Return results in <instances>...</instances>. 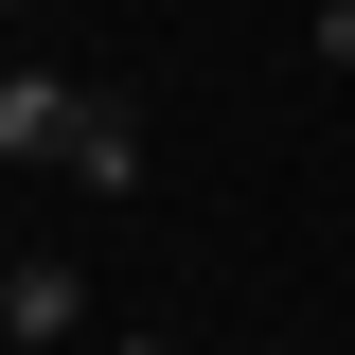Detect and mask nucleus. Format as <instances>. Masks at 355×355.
<instances>
[{"mask_svg": "<svg viewBox=\"0 0 355 355\" xmlns=\"http://www.w3.org/2000/svg\"><path fill=\"white\" fill-rule=\"evenodd\" d=\"M0 338H18V355H53V338H89V266H0Z\"/></svg>", "mask_w": 355, "mask_h": 355, "instance_id": "f257e3e1", "label": "nucleus"}, {"mask_svg": "<svg viewBox=\"0 0 355 355\" xmlns=\"http://www.w3.org/2000/svg\"><path fill=\"white\" fill-rule=\"evenodd\" d=\"M71 125H89L71 71H0V160H71Z\"/></svg>", "mask_w": 355, "mask_h": 355, "instance_id": "f03ea898", "label": "nucleus"}, {"mask_svg": "<svg viewBox=\"0 0 355 355\" xmlns=\"http://www.w3.org/2000/svg\"><path fill=\"white\" fill-rule=\"evenodd\" d=\"M71 178H89V196H142V125L107 107V89H89V125H71Z\"/></svg>", "mask_w": 355, "mask_h": 355, "instance_id": "7ed1b4c3", "label": "nucleus"}, {"mask_svg": "<svg viewBox=\"0 0 355 355\" xmlns=\"http://www.w3.org/2000/svg\"><path fill=\"white\" fill-rule=\"evenodd\" d=\"M320 71H355V0H320Z\"/></svg>", "mask_w": 355, "mask_h": 355, "instance_id": "20e7f679", "label": "nucleus"}, {"mask_svg": "<svg viewBox=\"0 0 355 355\" xmlns=\"http://www.w3.org/2000/svg\"><path fill=\"white\" fill-rule=\"evenodd\" d=\"M107 355H178V338H107Z\"/></svg>", "mask_w": 355, "mask_h": 355, "instance_id": "39448f33", "label": "nucleus"}]
</instances>
